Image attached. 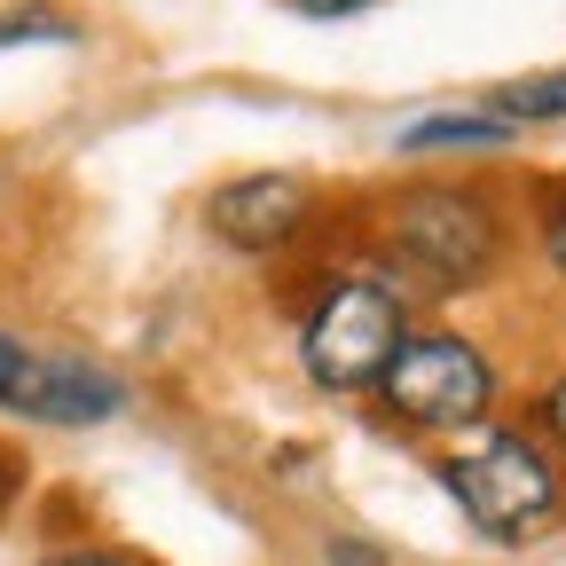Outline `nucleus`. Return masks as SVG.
<instances>
[{
	"mask_svg": "<svg viewBox=\"0 0 566 566\" xmlns=\"http://www.w3.org/2000/svg\"><path fill=\"white\" fill-rule=\"evenodd\" d=\"M378 401L394 424H417V433H472L495 409V363L464 331H409L378 370Z\"/></svg>",
	"mask_w": 566,
	"mask_h": 566,
	"instance_id": "obj_3",
	"label": "nucleus"
},
{
	"mask_svg": "<svg viewBox=\"0 0 566 566\" xmlns=\"http://www.w3.org/2000/svg\"><path fill=\"white\" fill-rule=\"evenodd\" d=\"M543 424H551V433H558V441H566V378H558V386H551V394H543Z\"/></svg>",
	"mask_w": 566,
	"mask_h": 566,
	"instance_id": "obj_15",
	"label": "nucleus"
},
{
	"mask_svg": "<svg viewBox=\"0 0 566 566\" xmlns=\"http://www.w3.org/2000/svg\"><path fill=\"white\" fill-rule=\"evenodd\" d=\"M386 244L394 260L424 283V292H480L495 275V212L480 189H457V181H417L386 205Z\"/></svg>",
	"mask_w": 566,
	"mask_h": 566,
	"instance_id": "obj_2",
	"label": "nucleus"
},
{
	"mask_svg": "<svg viewBox=\"0 0 566 566\" xmlns=\"http://www.w3.org/2000/svg\"><path fill=\"white\" fill-rule=\"evenodd\" d=\"M205 221H212V237L237 244V252H283V244H300L307 221H315V181H300V174L221 181L205 197Z\"/></svg>",
	"mask_w": 566,
	"mask_h": 566,
	"instance_id": "obj_5",
	"label": "nucleus"
},
{
	"mask_svg": "<svg viewBox=\"0 0 566 566\" xmlns=\"http://www.w3.org/2000/svg\"><path fill=\"white\" fill-rule=\"evenodd\" d=\"M24 40H40V48H80L87 24L71 17V9H48V0H40V9H9V17H0V48H24Z\"/></svg>",
	"mask_w": 566,
	"mask_h": 566,
	"instance_id": "obj_9",
	"label": "nucleus"
},
{
	"mask_svg": "<svg viewBox=\"0 0 566 566\" xmlns=\"http://www.w3.org/2000/svg\"><path fill=\"white\" fill-rule=\"evenodd\" d=\"M401 338H409V307H401L394 283L338 275L300 331V363L323 394H363V386H378V370L394 363Z\"/></svg>",
	"mask_w": 566,
	"mask_h": 566,
	"instance_id": "obj_4",
	"label": "nucleus"
},
{
	"mask_svg": "<svg viewBox=\"0 0 566 566\" xmlns=\"http://www.w3.org/2000/svg\"><path fill=\"white\" fill-rule=\"evenodd\" d=\"M126 409V378L87 363V354H63V346H32V378L17 394V417L40 424H103Z\"/></svg>",
	"mask_w": 566,
	"mask_h": 566,
	"instance_id": "obj_6",
	"label": "nucleus"
},
{
	"mask_svg": "<svg viewBox=\"0 0 566 566\" xmlns=\"http://www.w3.org/2000/svg\"><path fill=\"white\" fill-rule=\"evenodd\" d=\"M441 488L464 504V520L488 543H527V527H543L558 512V464L543 441L512 433V424H472L464 449L441 457Z\"/></svg>",
	"mask_w": 566,
	"mask_h": 566,
	"instance_id": "obj_1",
	"label": "nucleus"
},
{
	"mask_svg": "<svg viewBox=\"0 0 566 566\" xmlns=\"http://www.w3.org/2000/svg\"><path fill=\"white\" fill-rule=\"evenodd\" d=\"M543 252H551V268L566 275V197L551 205V221H543Z\"/></svg>",
	"mask_w": 566,
	"mask_h": 566,
	"instance_id": "obj_13",
	"label": "nucleus"
},
{
	"mask_svg": "<svg viewBox=\"0 0 566 566\" xmlns=\"http://www.w3.org/2000/svg\"><path fill=\"white\" fill-rule=\"evenodd\" d=\"M495 142H512L504 118H488V111H441V118H417L401 134V150H495Z\"/></svg>",
	"mask_w": 566,
	"mask_h": 566,
	"instance_id": "obj_8",
	"label": "nucleus"
},
{
	"mask_svg": "<svg viewBox=\"0 0 566 566\" xmlns=\"http://www.w3.org/2000/svg\"><path fill=\"white\" fill-rule=\"evenodd\" d=\"M488 118H504V126H551V118H566V63L558 71H527V80H504L488 95Z\"/></svg>",
	"mask_w": 566,
	"mask_h": 566,
	"instance_id": "obj_7",
	"label": "nucleus"
},
{
	"mask_svg": "<svg viewBox=\"0 0 566 566\" xmlns=\"http://www.w3.org/2000/svg\"><path fill=\"white\" fill-rule=\"evenodd\" d=\"M331 566H378V551H370V543H346V535H338V543H331Z\"/></svg>",
	"mask_w": 566,
	"mask_h": 566,
	"instance_id": "obj_14",
	"label": "nucleus"
},
{
	"mask_svg": "<svg viewBox=\"0 0 566 566\" xmlns=\"http://www.w3.org/2000/svg\"><path fill=\"white\" fill-rule=\"evenodd\" d=\"M24 378H32V346H24V338H9V331H0V409H17V394H24Z\"/></svg>",
	"mask_w": 566,
	"mask_h": 566,
	"instance_id": "obj_10",
	"label": "nucleus"
},
{
	"mask_svg": "<svg viewBox=\"0 0 566 566\" xmlns=\"http://www.w3.org/2000/svg\"><path fill=\"white\" fill-rule=\"evenodd\" d=\"M40 566H142V558H126V551H103V543H80V551H48Z\"/></svg>",
	"mask_w": 566,
	"mask_h": 566,
	"instance_id": "obj_11",
	"label": "nucleus"
},
{
	"mask_svg": "<svg viewBox=\"0 0 566 566\" xmlns=\"http://www.w3.org/2000/svg\"><path fill=\"white\" fill-rule=\"evenodd\" d=\"M300 17H315V24H346V17H370L378 0H292Z\"/></svg>",
	"mask_w": 566,
	"mask_h": 566,
	"instance_id": "obj_12",
	"label": "nucleus"
}]
</instances>
